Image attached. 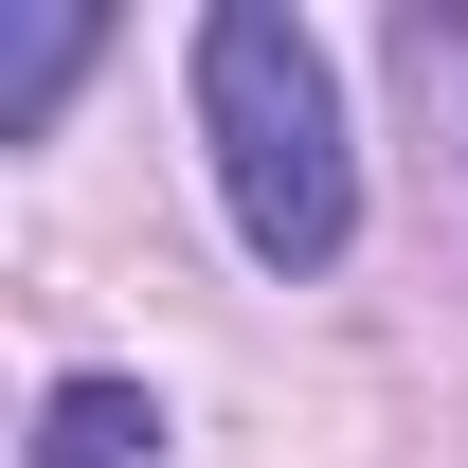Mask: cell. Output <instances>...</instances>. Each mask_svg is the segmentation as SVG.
<instances>
[{"mask_svg":"<svg viewBox=\"0 0 468 468\" xmlns=\"http://www.w3.org/2000/svg\"><path fill=\"white\" fill-rule=\"evenodd\" d=\"M144 432H163L144 378H55L37 397V468H144Z\"/></svg>","mask_w":468,"mask_h":468,"instance_id":"2","label":"cell"},{"mask_svg":"<svg viewBox=\"0 0 468 468\" xmlns=\"http://www.w3.org/2000/svg\"><path fill=\"white\" fill-rule=\"evenodd\" d=\"M90 37H109V18H72V0H37V18L0 37V144H37V126H55V90L90 72Z\"/></svg>","mask_w":468,"mask_h":468,"instance_id":"3","label":"cell"},{"mask_svg":"<svg viewBox=\"0 0 468 468\" xmlns=\"http://www.w3.org/2000/svg\"><path fill=\"white\" fill-rule=\"evenodd\" d=\"M198 144H217V198L252 234V271H343L360 144H343V72H324L306 18H271V0L198 18Z\"/></svg>","mask_w":468,"mask_h":468,"instance_id":"1","label":"cell"}]
</instances>
